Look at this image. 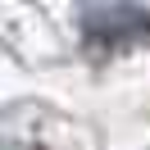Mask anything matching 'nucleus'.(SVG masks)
Instances as JSON below:
<instances>
[{
	"instance_id": "f257e3e1",
	"label": "nucleus",
	"mask_w": 150,
	"mask_h": 150,
	"mask_svg": "<svg viewBox=\"0 0 150 150\" xmlns=\"http://www.w3.org/2000/svg\"><path fill=\"white\" fill-rule=\"evenodd\" d=\"M82 41L91 50L150 46V9L141 5H96L82 14Z\"/></svg>"
}]
</instances>
